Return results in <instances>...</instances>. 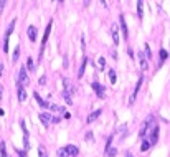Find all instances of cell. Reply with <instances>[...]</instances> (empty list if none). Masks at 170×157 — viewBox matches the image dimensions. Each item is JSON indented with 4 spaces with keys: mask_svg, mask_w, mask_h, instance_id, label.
<instances>
[{
    "mask_svg": "<svg viewBox=\"0 0 170 157\" xmlns=\"http://www.w3.org/2000/svg\"><path fill=\"white\" fill-rule=\"evenodd\" d=\"M5 3H7V0H0V13H2L3 8H5Z\"/></svg>",
    "mask_w": 170,
    "mask_h": 157,
    "instance_id": "d6a6232c",
    "label": "cell"
},
{
    "mask_svg": "<svg viewBox=\"0 0 170 157\" xmlns=\"http://www.w3.org/2000/svg\"><path fill=\"white\" fill-rule=\"evenodd\" d=\"M18 56H20V46H17L15 51H13V61L18 60Z\"/></svg>",
    "mask_w": 170,
    "mask_h": 157,
    "instance_id": "f1b7e54d",
    "label": "cell"
},
{
    "mask_svg": "<svg viewBox=\"0 0 170 157\" xmlns=\"http://www.w3.org/2000/svg\"><path fill=\"white\" fill-rule=\"evenodd\" d=\"M50 109H51V111H56V112H65V107L56 106V104H50Z\"/></svg>",
    "mask_w": 170,
    "mask_h": 157,
    "instance_id": "603a6c76",
    "label": "cell"
},
{
    "mask_svg": "<svg viewBox=\"0 0 170 157\" xmlns=\"http://www.w3.org/2000/svg\"><path fill=\"white\" fill-rule=\"evenodd\" d=\"M26 66H28V70H30V71L35 70V66H33V60H31V58H28V61H26Z\"/></svg>",
    "mask_w": 170,
    "mask_h": 157,
    "instance_id": "f546056e",
    "label": "cell"
},
{
    "mask_svg": "<svg viewBox=\"0 0 170 157\" xmlns=\"http://www.w3.org/2000/svg\"><path fill=\"white\" fill-rule=\"evenodd\" d=\"M119 23H121V30H122L124 38H127V36H129V31H127V25H126V20H124L122 15L119 17Z\"/></svg>",
    "mask_w": 170,
    "mask_h": 157,
    "instance_id": "8fae6325",
    "label": "cell"
},
{
    "mask_svg": "<svg viewBox=\"0 0 170 157\" xmlns=\"http://www.w3.org/2000/svg\"><path fill=\"white\" fill-rule=\"evenodd\" d=\"M86 65H88V60L84 58V60H83L81 68H79V73H78V78H83V75H84V70H86Z\"/></svg>",
    "mask_w": 170,
    "mask_h": 157,
    "instance_id": "d6986e66",
    "label": "cell"
},
{
    "mask_svg": "<svg viewBox=\"0 0 170 157\" xmlns=\"http://www.w3.org/2000/svg\"><path fill=\"white\" fill-rule=\"evenodd\" d=\"M63 84H65V91H66L68 94H74L76 89H74V86L71 84V81H69L68 78H63Z\"/></svg>",
    "mask_w": 170,
    "mask_h": 157,
    "instance_id": "52a82bcc",
    "label": "cell"
},
{
    "mask_svg": "<svg viewBox=\"0 0 170 157\" xmlns=\"http://www.w3.org/2000/svg\"><path fill=\"white\" fill-rule=\"evenodd\" d=\"M126 157H134V156H132V154H130V152H127V154H126Z\"/></svg>",
    "mask_w": 170,
    "mask_h": 157,
    "instance_id": "f35d334b",
    "label": "cell"
},
{
    "mask_svg": "<svg viewBox=\"0 0 170 157\" xmlns=\"http://www.w3.org/2000/svg\"><path fill=\"white\" fill-rule=\"evenodd\" d=\"M109 81L112 83V84L117 81V75H116V71L114 70H109Z\"/></svg>",
    "mask_w": 170,
    "mask_h": 157,
    "instance_id": "ffe728a7",
    "label": "cell"
},
{
    "mask_svg": "<svg viewBox=\"0 0 170 157\" xmlns=\"http://www.w3.org/2000/svg\"><path fill=\"white\" fill-rule=\"evenodd\" d=\"M26 33H28V38H30L31 41H35L36 40V33H38V31H36V28L33 25H30L28 27V30H26Z\"/></svg>",
    "mask_w": 170,
    "mask_h": 157,
    "instance_id": "4fadbf2b",
    "label": "cell"
},
{
    "mask_svg": "<svg viewBox=\"0 0 170 157\" xmlns=\"http://www.w3.org/2000/svg\"><path fill=\"white\" fill-rule=\"evenodd\" d=\"M144 55H145V58H147V60H150V58H152V53H150V46H149V45H145Z\"/></svg>",
    "mask_w": 170,
    "mask_h": 157,
    "instance_id": "83f0119b",
    "label": "cell"
},
{
    "mask_svg": "<svg viewBox=\"0 0 170 157\" xmlns=\"http://www.w3.org/2000/svg\"><path fill=\"white\" fill-rule=\"evenodd\" d=\"M106 151H108V157H116L117 156V149H116V147H108Z\"/></svg>",
    "mask_w": 170,
    "mask_h": 157,
    "instance_id": "44dd1931",
    "label": "cell"
},
{
    "mask_svg": "<svg viewBox=\"0 0 170 157\" xmlns=\"http://www.w3.org/2000/svg\"><path fill=\"white\" fill-rule=\"evenodd\" d=\"M38 83H40V84H45V83H46V78H45V76H41V78H40V81H38Z\"/></svg>",
    "mask_w": 170,
    "mask_h": 157,
    "instance_id": "e575fe53",
    "label": "cell"
},
{
    "mask_svg": "<svg viewBox=\"0 0 170 157\" xmlns=\"http://www.w3.org/2000/svg\"><path fill=\"white\" fill-rule=\"evenodd\" d=\"M58 2H60V3H61V2H63V0H58Z\"/></svg>",
    "mask_w": 170,
    "mask_h": 157,
    "instance_id": "b9f144b4",
    "label": "cell"
},
{
    "mask_svg": "<svg viewBox=\"0 0 170 157\" xmlns=\"http://www.w3.org/2000/svg\"><path fill=\"white\" fill-rule=\"evenodd\" d=\"M20 126H22V131H23V146H25V149H28V147H30V142H28V131H26V126H25V121H23V119L20 121Z\"/></svg>",
    "mask_w": 170,
    "mask_h": 157,
    "instance_id": "5b68a950",
    "label": "cell"
},
{
    "mask_svg": "<svg viewBox=\"0 0 170 157\" xmlns=\"http://www.w3.org/2000/svg\"><path fill=\"white\" fill-rule=\"evenodd\" d=\"M38 156H40V157H48V154H46V151H45V147H43V146L38 147Z\"/></svg>",
    "mask_w": 170,
    "mask_h": 157,
    "instance_id": "4316f807",
    "label": "cell"
},
{
    "mask_svg": "<svg viewBox=\"0 0 170 157\" xmlns=\"http://www.w3.org/2000/svg\"><path fill=\"white\" fill-rule=\"evenodd\" d=\"M84 139H86V141H93V134H91V132H88V134H86V137H84Z\"/></svg>",
    "mask_w": 170,
    "mask_h": 157,
    "instance_id": "836d02e7",
    "label": "cell"
},
{
    "mask_svg": "<svg viewBox=\"0 0 170 157\" xmlns=\"http://www.w3.org/2000/svg\"><path fill=\"white\" fill-rule=\"evenodd\" d=\"M89 3H91V0H84V5H86V7H88Z\"/></svg>",
    "mask_w": 170,
    "mask_h": 157,
    "instance_id": "8d00e7d4",
    "label": "cell"
},
{
    "mask_svg": "<svg viewBox=\"0 0 170 157\" xmlns=\"http://www.w3.org/2000/svg\"><path fill=\"white\" fill-rule=\"evenodd\" d=\"M139 63H140V68L142 70H149V60L145 58V55L144 53H139Z\"/></svg>",
    "mask_w": 170,
    "mask_h": 157,
    "instance_id": "30bf717a",
    "label": "cell"
},
{
    "mask_svg": "<svg viewBox=\"0 0 170 157\" xmlns=\"http://www.w3.org/2000/svg\"><path fill=\"white\" fill-rule=\"evenodd\" d=\"M112 41H114V45H119V30L116 25L112 27Z\"/></svg>",
    "mask_w": 170,
    "mask_h": 157,
    "instance_id": "ac0fdd59",
    "label": "cell"
},
{
    "mask_svg": "<svg viewBox=\"0 0 170 157\" xmlns=\"http://www.w3.org/2000/svg\"><path fill=\"white\" fill-rule=\"evenodd\" d=\"M2 73H3V65H0V76H2Z\"/></svg>",
    "mask_w": 170,
    "mask_h": 157,
    "instance_id": "74e56055",
    "label": "cell"
},
{
    "mask_svg": "<svg viewBox=\"0 0 170 157\" xmlns=\"http://www.w3.org/2000/svg\"><path fill=\"white\" fill-rule=\"evenodd\" d=\"M142 76L139 78V81H137V84H135V88H134V91H132V94H130V98H129V104H134V101H135V98H137V93H139V89H140V86H142Z\"/></svg>",
    "mask_w": 170,
    "mask_h": 157,
    "instance_id": "277c9868",
    "label": "cell"
},
{
    "mask_svg": "<svg viewBox=\"0 0 170 157\" xmlns=\"http://www.w3.org/2000/svg\"><path fill=\"white\" fill-rule=\"evenodd\" d=\"M58 157H68V152H66V147H61V149H58Z\"/></svg>",
    "mask_w": 170,
    "mask_h": 157,
    "instance_id": "d4e9b609",
    "label": "cell"
},
{
    "mask_svg": "<svg viewBox=\"0 0 170 157\" xmlns=\"http://www.w3.org/2000/svg\"><path fill=\"white\" fill-rule=\"evenodd\" d=\"M26 99V93H25V86L18 84V101H25Z\"/></svg>",
    "mask_w": 170,
    "mask_h": 157,
    "instance_id": "2e32d148",
    "label": "cell"
},
{
    "mask_svg": "<svg viewBox=\"0 0 170 157\" xmlns=\"http://www.w3.org/2000/svg\"><path fill=\"white\" fill-rule=\"evenodd\" d=\"M159 53H160V65H162V63H164V61L167 60V56H169V53H167V51H165L164 48H162V50H160Z\"/></svg>",
    "mask_w": 170,
    "mask_h": 157,
    "instance_id": "cb8c5ba5",
    "label": "cell"
},
{
    "mask_svg": "<svg viewBox=\"0 0 170 157\" xmlns=\"http://www.w3.org/2000/svg\"><path fill=\"white\" fill-rule=\"evenodd\" d=\"M66 152H68V157H76L78 154H79V151H78V147L76 146H66Z\"/></svg>",
    "mask_w": 170,
    "mask_h": 157,
    "instance_id": "7c38bea8",
    "label": "cell"
},
{
    "mask_svg": "<svg viewBox=\"0 0 170 157\" xmlns=\"http://www.w3.org/2000/svg\"><path fill=\"white\" fill-rule=\"evenodd\" d=\"M155 126V121H154V117L149 116L147 119L144 121V124H142V127H140V131H139V137H145L147 136V132L152 131V127Z\"/></svg>",
    "mask_w": 170,
    "mask_h": 157,
    "instance_id": "6da1fadb",
    "label": "cell"
},
{
    "mask_svg": "<svg viewBox=\"0 0 170 157\" xmlns=\"http://www.w3.org/2000/svg\"><path fill=\"white\" fill-rule=\"evenodd\" d=\"M28 75H26V70L22 66V70H20V73H18V84H22V86H26L28 84Z\"/></svg>",
    "mask_w": 170,
    "mask_h": 157,
    "instance_id": "3957f363",
    "label": "cell"
},
{
    "mask_svg": "<svg viewBox=\"0 0 170 157\" xmlns=\"http://www.w3.org/2000/svg\"><path fill=\"white\" fill-rule=\"evenodd\" d=\"M0 156H2V157H8V156H7V147H5V142H0Z\"/></svg>",
    "mask_w": 170,
    "mask_h": 157,
    "instance_id": "7402d4cb",
    "label": "cell"
},
{
    "mask_svg": "<svg viewBox=\"0 0 170 157\" xmlns=\"http://www.w3.org/2000/svg\"><path fill=\"white\" fill-rule=\"evenodd\" d=\"M0 99H2V86H0Z\"/></svg>",
    "mask_w": 170,
    "mask_h": 157,
    "instance_id": "ab89813d",
    "label": "cell"
},
{
    "mask_svg": "<svg viewBox=\"0 0 170 157\" xmlns=\"http://www.w3.org/2000/svg\"><path fill=\"white\" fill-rule=\"evenodd\" d=\"M63 98H65V101L68 103V104H73V99H71V94H68L66 91H63Z\"/></svg>",
    "mask_w": 170,
    "mask_h": 157,
    "instance_id": "484cf974",
    "label": "cell"
},
{
    "mask_svg": "<svg viewBox=\"0 0 170 157\" xmlns=\"http://www.w3.org/2000/svg\"><path fill=\"white\" fill-rule=\"evenodd\" d=\"M18 157H25V154H22V152H20V156H18Z\"/></svg>",
    "mask_w": 170,
    "mask_h": 157,
    "instance_id": "60d3db41",
    "label": "cell"
},
{
    "mask_svg": "<svg viewBox=\"0 0 170 157\" xmlns=\"http://www.w3.org/2000/svg\"><path fill=\"white\" fill-rule=\"evenodd\" d=\"M144 15V0H137V17L142 18Z\"/></svg>",
    "mask_w": 170,
    "mask_h": 157,
    "instance_id": "e0dca14e",
    "label": "cell"
},
{
    "mask_svg": "<svg viewBox=\"0 0 170 157\" xmlns=\"http://www.w3.org/2000/svg\"><path fill=\"white\" fill-rule=\"evenodd\" d=\"M60 121H61V117H53L51 122H60Z\"/></svg>",
    "mask_w": 170,
    "mask_h": 157,
    "instance_id": "d590c367",
    "label": "cell"
},
{
    "mask_svg": "<svg viewBox=\"0 0 170 157\" xmlns=\"http://www.w3.org/2000/svg\"><path fill=\"white\" fill-rule=\"evenodd\" d=\"M93 89L96 91V94H98L99 98H103L104 96V88L99 84V83H93Z\"/></svg>",
    "mask_w": 170,
    "mask_h": 157,
    "instance_id": "5bb4252c",
    "label": "cell"
},
{
    "mask_svg": "<svg viewBox=\"0 0 170 157\" xmlns=\"http://www.w3.org/2000/svg\"><path fill=\"white\" fill-rule=\"evenodd\" d=\"M150 132H152V134H150V139H149V142H150V144H155V142L159 141V127H157V126H154V127H152V131H150Z\"/></svg>",
    "mask_w": 170,
    "mask_h": 157,
    "instance_id": "ba28073f",
    "label": "cell"
},
{
    "mask_svg": "<svg viewBox=\"0 0 170 157\" xmlns=\"http://www.w3.org/2000/svg\"><path fill=\"white\" fill-rule=\"evenodd\" d=\"M101 112H103V111H101V109H96V111H94V112H91V114H89L86 121H88V122H94V121H96V119H98L99 116H101Z\"/></svg>",
    "mask_w": 170,
    "mask_h": 157,
    "instance_id": "9a60e30c",
    "label": "cell"
},
{
    "mask_svg": "<svg viewBox=\"0 0 170 157\" xmlns=\"http://www.w3.org/2000/svg\"><path fill=\"white\" fill-rule=\"evenodd\" d=\"M149 147H150V142H149V141H144V142H142V147H140V151H147Z\"/></svg>",
    "mask_w": 170,
    "mask_h": 157,
    "instance_id": "4dcf8cb0",
    "label": "cell"
},
{
    "mask_svg": "<svg viewBox=\"0 0 170 157\" xmlns=\"http://www.w3.org/2000/svg\"><path fill=\"white\" fill-rule=\"evenodd\" d=\"M40 121H41L43 126H50L51 121H53V116H51V114H48V112H41V114H40Z\"/></svg>",
    "mask_w": 170,
    "mask_h": 157,
    "instance_id": "8992f818",
    "label": "cell"
},
{
    "mask_svg": "<svg viewBox=\"0 0 170 157\" xmlns=\"http://www.w3.org/2000/svg\"><path fill=\"white\" fill-rule=\"evenodd\" d=\"M98 65H99V68L103 70L104 66H106V60H104V58H99V60H98Z\"/></svg>",
    "mask_w": 170,
    "mask_h": 157,
    "instance_id": "1f68e13d",
    "label": "cell"
},
{
    "mask_svg": "<svg viewBox=\"0 0 170 157\" xmlns=\"http://www.w3.org/2000/svg\"><path fill=\"white\" fill-rule=\"evenodd\" d=\"M51 25H53V20L48 22V27L45 28V35H43V40H41V51H40V58L43 55V50H45V45H46L48 41V36H50V31H51Z\"/></svg>",
    "mask_w": 170,
    "mask_h": 157,
    "instance_id": "7a4b0ae2",
    "label": "cell"
},
{
    "mask_svg": "<svg viewBox=\"0 0 170 157\" xmlns=\"http://www.w3.org/2000/svg\"><path fill=\"white\" fill-rule=\"evenodd\" d=\"M33 98H35V101L38 103V106H40V107H45V109H50V104H48L46 101H43V99H41V98H40V94H38V93H33Z\"/></svg>",
    "mask_w": 170,
    "mask_h": 157,
    "instance_id": "9c48e42d",
    "label": "cell"
}]
</instances>
